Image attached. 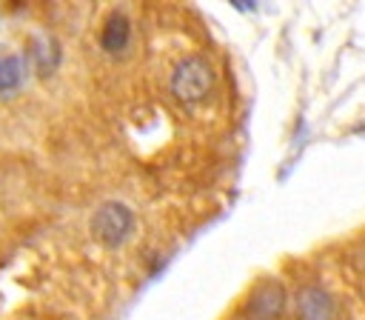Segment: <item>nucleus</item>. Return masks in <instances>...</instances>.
Instances as JSON below:
<instances>
[{"instance_id":"f257e3e1","label":"nucleus","mask_w":365,"mask_h":320,"mask_svg":"<svg viewBox=\"0 0 365 320\" xmlns=\"http://www.w3.org/2000/svg\"><path fill=\"white\" fill-rule=\"evenodd\" d=\"M214 83V71H211V63L200 54H188L182 57L174 71H171V80H168V89L171 94L180 100V103H200L208 89Z\"/></svg>"},{"instance_id":"f03ea898","label":"nucleus","mask_w":365,"mask_h":320,"mask_svg":"<svg viewBox=\"0 0 365 320\" xmlns=\"http://www.w3.org/2000/svg\"><path fill=\"white\" fill-rule=\"evenodd\" d=\"M131 229H134V211L120 200H106L91 214V234L108 249L123 246Z\"/></svg>"},{"instance_id":"7ed1b4c3","label":"nucleus","mask_w":365,"mask_h":320,"mask_svg":"<svg viewBox=\"0 0 365 320\" xmlns=\"http://www.w3.org/2000/svg\"><path fill=\"white\" fill-rule=\"evenodd\" d=\"M297 320H336V303L319 286H305L297 294Z\"/></svg>"},{"instance_id":"20e7f679","label":"nucleus","mask_w":365,"mask_h":320,"mask_svg":"<svg viewBox=\"0 0 365 320\" xmlns=\"http://www.w3.org/2000/svg\"><path fill=\"white\" fill-rule=\"evenodd\" d=\"M279 311H282V289L277 283L259 286L248 303V317L251 320H277Z\"/></svg>"},{"instance_id":"39448f33","label":"nucleus","mask_w":365,"mask_h":320,"mask_svg":"<svg viewBox=\"0 0 365 320\" xmlns=\"http://www.w3.org/2000/svg\"><path fill=\"white\" fill-rule=\"evenodd\" d=\"M128 40H131V23H128V17L120 14V11L108 14V20L103 23V31H100V46H103V51L120 54V51H125Z\"/></svg>"},{"instance_id":"423d86ee","label":"nucleus","mask_w":365,"mask_h":320,"mask_svg":"<svg viewBox=\"0 0 365 320\" xmlns=\"http://www.w3.org/2000/svg\"><path fill=\"white\" fill-rule=\"evenodd\" d=\"M26 80V66L20 54H3L0 57V94H11L23 86Z\"/></svg>"}]
</instances>
